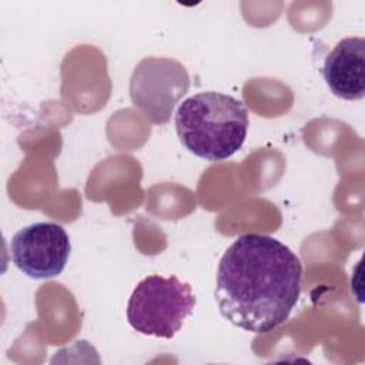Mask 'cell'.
<instances>
[{
  "mask_svg": "<svg viewBox=\"0 0 365 365\" xmlns=\"http://www.w3.org/2000/svg\"><path fill=\"white\" fill-rule=\"evenodd\" d=\"M190 77L185 67L168 57H145L130 80L133 104L153 123L170 121L177 103L187 94Z\"/></svg>",
  "mask_w": 365,
  "mask_h": 365,
  "instance_id": "cell-4",
  "label": "cell"
},
{
  "mask_svg": "<svg viewBox=\"0 0 365 365\" xmlns=\"http://www.w3.org/2000/svg\"><path fill=\"white\" fill-rule=\"evenodd\" d=\"M297 254L265 234H242L225 250L215 278L220 314L234 327L268 334L288 319L301 294Z\"/></svg>",
  "mask_w": 365,
  "mask_h": 365,
  "instance_id": "cell-1",
  "label": "cell"
},
{
  "mask_svg": "<svg viewBox=\"0 0 365 365\" xmlns=\"http://www.w3.org/2000/svg\"><path fill=\"white\" fill-rule=\"evenodd\" d=\"M244 103L220 91H202L185 98L175 111L181 144L207 161H224L244 144L248 131Z\"/></svg>",
  "mask_w": 365,
  "mask_h": 365,
  "instance_id": "cell-2",
  "label": "cell"
},
{
  "mask_svg": "<svg viewBox=\"0 0 365 365\" xmlns=\"http://www.w3.org/2000/svg\"><path fill=\"white\" fill-rule=\"evenodd\" d=\"M322 74L334 96L361 100L365 96V40L346 37L338 41L324 61Z\"/></svg>",
  "mask_w": 365,
  "mask_h": 365,
  "instance_id": "cell-6",
  "label": "cell"
},
{
  "mask_svg": "<svg viewBox=\"0 0 365 365\" xmlns=\"http://www.w3.org/2000/svg\"><path fill=\"white\" fill-rule=\"evenodd\" d=\"M71 242L63 225L34 222L19 230L10 242L13 264L27 277L46 279L66 268Z\"/></svg>",
  "mask_w": 365,
  "mask_h": 365,
  "instance_id": "cell-5",
  "label": "cell"
},
{
  "mask_svg": "<svg viewBox=\"0 0 365 365\" xmlns=\"http://www.w3.org/2000/svg\"><path fill=\"white\" fill-rule=\"evenodd\" d=\"M195 295L175 275H148L133 289L127 302L130 327L143 334L171 339L192 314Z\"/></svg>",
  "mask_w": 365,
  "mask_h": 365,
  "instance_id": "cell-3",
  "label": "cell"
}]
</instances>
